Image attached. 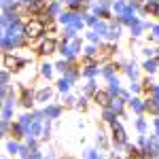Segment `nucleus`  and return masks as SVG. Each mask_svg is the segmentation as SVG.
<instances>
[{"label":"nucleus","mask_w":159,"mask_h":159,"mask_svg":"<svg viewBox=\"0 0 159 159\" xmlns=\"http://www.w3.org/2000/svg\"><path fill=\"white\" fill-rule=\"evenodd\" d=\"M43 32H45V24L38 21V19H30V21L24 24V34L28 38H36V36H40Z\"/></svg>","instance_id":"f257e3e1"},{"label":"nucleus","mask_w":159,"mask_h":159,"mask_svg":"<svg viewBox=\"0 0 159 159\" xmlns=\"http://www.w3.org/2000/svg\"><path fill=\"white\" fill-rule=\"evenodd\" d=\"M55 40H51V38H47V40H43L40 43V53L43 55H49V53H55Z\"/></svg>","instance_id":"f03ea898"},{"label":"nucleus","mask_w":159,"mask_h":159,"mask_svg":"<svg viewBox=\"0 0 159 159\" xmlns=\"http://www.w3.org/2000/svg\"><path fill=\"white\" fill-rule=\"evenodd\" d=\"M79 47H81L79 40H70V45H64V47H61V53H64L66 57H72L74 53L79 51Z\"/></svg>","instance_id":"7ed1b4c3"},{"label":"nucleus","mask_w":159,"mask_h":159,"mask_svg":"<svg viewBox=\"0 0 159 159\" xmlns=\"http://www.w3.org/2000/svg\"><path fill=\"white\" fill-rule=\"evenodd\" d=\"M21 64H24V61L17 60L15 55H7V57H4V68H7V70H17Z\"/></svg>","instance_id":"20e7f679"},{"label":"nucleus","mask_w":159,"mask_h":159,"mask_svg":"<svg viewBox=\"0 0 159 159\" xmlns=\"http://www.w3.org/2000/svg\"><path fill=\"white\" fill-rule=\"evenodd\" d=\"M93 100L98 102L100 106H108V104H110V93H108V91H96Z\"/></svg>","instance_id":"39448f33"},{"label":"nucleus","mask_w":159,"mask_h":159,"mask_svg":"<svg viewBox=\"0 0 159 159\" xmlns=\"http://www.w3.org/2000/svg\"><path fill=\"white\" fill-rule=\"evenodd\" d=\"M112 138H115V142H119V144H123L125 142V132H123L121 125H112Z\"/></svg>","instance_id":"423d86ee"},{"label":"nucleus","mask_w":159,"mask_h":159,"mask_svg":"<svg viewBox=\"0 0 159 159\" xmlns=\"http://www.w3.org/2000/svg\"><path fill=\"white\" fill-rule=\"evenodd\" d=\"M110 108L115 110L117 115L123 110V100H119V98H115V100H110Z\"/></svg>","instance_id":"0eeeda50"},{"label":"nucleus","mask_w":159,"mask_h":159,"mask_svg":"<svg viewBox=\"0 0 159 159\" xmlns=\"http://www.w3.org/2000/svg\"><path fill=\"white\" fill-rule=\"evenodd\" d=\"M70 83H72V79H70V76H68V79H61L60 83H57L60 91H68V89H70Z\"/></svg>","instance_id":"6e6552de"},{"label":"nucleus","mask_w":159,"mask_h":159,"mask_svg":"<svg viewBox=\"0 0 159 159\" xmlns=\"http://www.w3.org/2000/svg\"><path fill=\"white\" fill-rule=\"evenodd\" d=\"M108 93H119V81H117V79H110Z\"/></svg>","instance_id":"1a4fd4ad"},{"label":"nucleus","mask_w":159,"mask_h":159,"mask_svg":"<svg viewBox=\"0 0 159 159\" xmlns=\"http://www.w3.org/2000/svg\"><path fill=\"white\" fill-rule=\"evenodd\" d=\"M74 30L76 28H66L64 30V40H74Z\"/></svg>","instance_id":"9d476101"},{"label":"nucleus","mask_w":159,"mask_h":159,"mask_svg":"<svg viewBox=\"0 0 159 159\" xmlns=\"http://www.w3.org/2000/svg\"><path fill=\"white\" fill-rule=\"evenodd\" d=\"M60 19L64 21V24H72L74 19H76V15H72V13H64V15H61Z\"/></svg>","instance_id":"9b49d317"},{"label":"nucleus","mask_w":159,"mask_h":159,"mask_svg":"<svg viewBox=\"0 0 159 159\" xmlns=\"http://www.w3.org/2000/svg\"><path fill=\"white\" fill-rule=\"evenodd\" d=\"M60 112H61V110L57 108V106H49V108L45 110V115H47V117H57Z\"/></svg>","instance_id":"f8f14e48"},{"label":"nucleus","mask_w":159,"mask_h":159,"mask_svg":"<svg viewBox=\"0 0 159 159\" xmlns=\"http://www.w3.org/2000/svg\"><path fill=\"white\" fill-rule=\"evenodd\" d=\"M40 74H43V76H47V79H49L51 74H53V66H40Z\"/></svg>","instance_id":"ddd939ff"},{"label":"nucleus","mask_w":159,"mask_h":159,"mask_svg":"<svg viewBox=\"0 0 159 159\" xmlns=\"http://www.w3.org/2000/svg\"><path fill=\"white\" fill-rule=\"evenodd\" d=\"M21 104L24 106H32V96L28 91H24V96H21Z\"/></svg>","instance_id":"4468645a"},{"label":"nucleus","mask_w":159,"mask_h":159,"mask_svg":"<svg viewBox=\"0 0 159 159\" xmlns=\"http://www.w3.org/2000/svg\"><path fill=\"white\" fill-rule=\"evenodd\" d=\"M49 96H51L49 89H40L38 91V100H49Z\"/></svg>","instance_id":"2eb2a0df"},{"label":"nucleus","mask_w":159,"mask_h":159,"mask_svg":"<svg viewBox=\"0 0 159 159\" xmlns=\"http://www.w3.org/2000/svg\"><path fill=\"white\" fill-rule=\"evenodd\" d=\"M21 129H24L21 125H13V127H11V136H15V138H19V134H21Z\"/></svg>","instance_id":"dca6fc26"},{"label":"nucleus","mask_w":159,"mask_h":159,"mask_svg":"<svg viewBox=\"0 0 159 159\" xmlns=\"http://www.w3.org/2000/svg\"><path fill=\"white\" fill-rule=\"evenodd\" d=\"M144 70H147V72H153V70H155V61L153 60L147 61V64H144Z\"/></svg>","instance_id":"f3484780"},{"label":"nucleus","mask_w":159,"mask_h":159,"mask_svg":"<svg viewBox=\"0 0 159 159\" xmlns=\"http://www.w3.org/2000/svg\"><path fill=\"white\" fill-rule=\"evenodd\" d=\"M85 74H87V76H93V74H96V66H91V64H89V66L85 68Z\"/></svg>","instance_id":"a211bd4d"},{"label":"nucleus","mask_w":159,"mask_h":159,"mask_svg":"<svg viewBox=\"0 0 159 159\" xmlns=\"http://www.w3.org/2000/svg\"><path fill=\"white\" fill-rule=\"evenodd\" d=\"M132 106H134V110H138V112H140V110L144 108V106L140 104V100H132Z\"/></svg>","instance_id":"6ab92c4d"},{"label":"nucleus","mask_w":159,"mask_h":159,"mask_svg":"<svg viewBox=\"0 0 159 159\" xmlns=\"http://www.w3.org/2000/svg\"><path fill=\"white\" fill-rule=\"evenodd\" d=\"M96 32H102V34H104V32H108V28L104 24H96Z\"/></svg>","instance_id":"aec40b11"},{"label":"nucleus","mask_w":159,"mask_h":159,"mask_svg":"<svg viewBox=\"0 0 159 159\" xmlns=\"http://www.w3.org/2000/svg\"><path fill=\"white\" fill-rule=\"evenodd\" d=\"M140 30H142V25H140V24H134V28H132V34H134V36H138V34H140Z\"/></svg>","instance_id":"412c9836"},{"label":"nucleus","mask_w":159,"mask_h":159,"mask_svg":"<svg viewBox=\"0 0 159 159\" xmlns=\"http://www.w3.org/2000/svg\"><path fill=\"white\" fill-rule=\"evenodd\" d=\"M127 76H129V79H136V68L134 66H127Z\"/></svg>","instance_id":"4be33fe9"},{"label":"nucleus","mask_w":159,"mask_h":159,"mask_svg":"<svg viewBox=\"0 0 159 159\" xmlns=\"http://www.w3.org/2000/svg\"><path fill=\"white\" fill-rule=\"evenodd\" d=\"M9 151H11V153H17L19 147H17V144H13V142H9Z\"/></svg>","instance_id":"5701e85b"},{"label":"nucleus","mask_w":159,"mask_h":159,"mask_svg":"<svg viewBox=\"0 0 159 159\" xmlns=\"http://www.w3.org/2000/svg\"><path fill=\"white\" fill-rule=\"evenodd\" d=\"M136 125H138V129H140V132H142V129L147 127V123H144V121H138V123H136Z\"/></svg>","instance_id":"b1692460"},{"label":"nucleus","mask_w":159,"mask_h":159,"mask_svg":"<svg viewBox=\"0 0 159 159\" xmlns=\"http://www.w3.org/2000/svg\"><path fill=\"white\" fill-rule=\"evenodd\" d=\"M28 159H40V155H38L36 151H34V153H30V157H28Z\"/></svg>","instance_id":"393cba45"},{"label":"nucleus","mask_w":159,"mask_h":159,"mask_svg":"<svg viewBox=\"0 0 159 159\" xmlns=\"http://www.w3.org/2000/svg\"><path fill=\"white\" fill-rule=\"evenodd\" d=\"M155 36H157V38H159V28H155Z\"/></svg>","instance_id":"a878e982"},{"label":"nucleus","mask_w":159,"mask_h":159,"mask_svg":"<svg viewBox=\"0 0 159 159\" xmlns=\"http://www.w3.org/2000/svg\"><path fill=\"white\" fill-rule=\"evenodd\" d=\"M21 2H25V4H30V2H32V0H21Z\"/></svg>","instance_id":"bb28decb"},{"label":"nucleus","mask_w":159,"mask_h":159,"mask_svg":"<svg viewBox=\"0 0 159 159\" xmlns=\"http://www.w3.org/2000/svg\"><path fill=\"white\" fill-rule=\"evenodd\" d=\"M155 125H157V136H159V121H157V123H155Z\"/></svg>","instance_id":"cd10ccee"}]
</instances>
